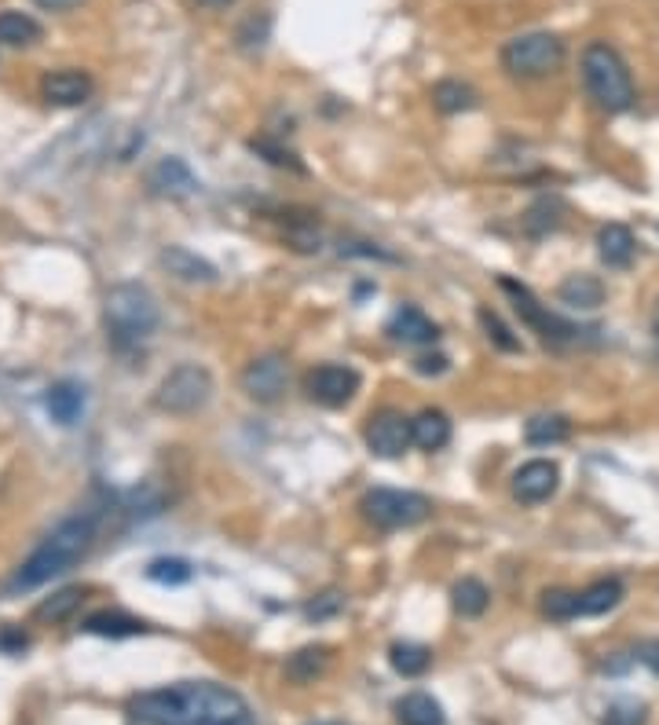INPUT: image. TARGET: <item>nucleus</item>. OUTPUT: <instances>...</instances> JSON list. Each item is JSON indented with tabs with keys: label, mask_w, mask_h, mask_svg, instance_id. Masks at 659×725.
<instances>
[{
	"label": "nucleus",
	"mask_w": 659,
	"mask_h": 725,
	"mask_svg": "<svg viewBox=\"0 0 659 725\" xmlns=\"http://www.w3.org/2000/svg\"><path fill=\"white\" fill-rule=\"evenodd\" d=\"M139 725H257L253 708L216 681H176L133 700Z\"/></svg>",
	"instance_id": "1"
},
{
	"label": "nucleus",
	"mask_w": 659,
	"mask_h": 725,
	"mask_svg": "<svg viewBox=\"0 0 659 725\" xmlns=\"http://www.w3.org/2000/svg\"><path fill=\"white\" fill-rule=\"evenodd\" d=\"M92 542H96V517L92 513H77V517L63 520L52 536H48L41 546L23 561V568L12 576L8 590L12 593L37 590V587H45V582L66 576L70 568H77V564L88 557Z\"/></svg>",
	"instance_id": "2"
},
{
	"label": "nucleus",
	"mask_w": 659,
	"mask_h": 725,
	"mask_svg": "<svg viewBox=\"0 0 659 725\" xmlns=\"http://www.w3.org/2000/svg\"><path fill=\"white\" fill-rule=\"evenodd\" d=\"M103 319L114 345L133 348L154 334L158 322H162V311H158V297L144 282H117L103 297Z\"/></svg>",
	"instance_id": "3"
},
{
	"label": "nucleus",
	"mask_w": 659,
	"mask_h": 725,
	"mask_svg": "<svg viewBox=\"0 0 659 725\" xmlns=\"http://www.w3.org/2000/svg\"><path fill=\"white\" fill-rule=\"evenodd\" d=\"M583 85H586V96L594 99V107L605 110V114H626L637 99L634 77H631V70H626L623 56H619L612 45H605V40L586 45Z\"/></svg>",
	"instance_id": "4"
},
{
	"label": "nucleus",
	"mask_w": 659,
	"mask_h": 725,
	"mask_svg": "<svg viewBox=\"0 0 659 725\" xmlns=\"http://www.w3.org/2000/svg\"><path fill=\"white\" fill-rule=\"evenodd\" d=\"M561 63H564V40L554 34H543V29L506 40V48H502L506 74L524 77V81L549 77Z\"/></svg>",
	"instance_id": "5"
},
{
	"label": "nucleus",
	"mask_w": 659,
	"mask_h": 725,
	"mask_svg": "<svg viewBox=\"0 0 659 725\" xmlns=\"http://www.w3.org/2000/svg\"><path fill=\"white\" fill-rule=\"evenodd\" d=\"M209 400H213V374L198 362L173 367L154 392L158 410H165V415H195Z\"/></svg>",
	"instance_id": "6"
},
{
	"label": "nucleus",
	"mask_w": 659,
	"mask_h": 725,
	"mask_svg": "<svg viewBox=\"0 0 659 725\" xmlns=\"http://www.w3.org/2000/svg\"><path fill=\"white\" fill-rule=\"evenodd\" d=\"M498 286H502V294H509L513 308L521 311V319L546 341V345H575L583 334H594V330H583V327H575V322H564L561 316H554L546 305H538V297L524 286V282L498 279Z\"/></svg>",
	"instance_id": "7"
},
{
	"label": "nucleus",
	"mask_w": 659,
	"mask_h": 725,
	"mask_svg": "<svg viewBox=\"0 0 659 725\" xmlns=\"http://www.w3.org/2000/svg\"><path fill=\"white\" fill-rule=\"evenodd\" d=\"M428 499L418 495V491H396V488H374L371 495L363 499V517L382 531H399L411 528V524H422L428 517Z\"/></svg>",
	"instance_id": "8"
},
{
	"label": "nucleus",
	"mask_w": 659,
	"mask_h": 725,
	"mask_svg": "<svg viewBox=\"0 0 659 725\" xmlns=\"http://www.w3.org/2000/svg\"><path fill=\"white\" fill-rule=\"evenodd\" d=\"M304 389L308 396L323 403V407H345L359 392V370L345 367V362H323V367H315L312 374L304 378Z\"/></svg>",
	"instance_id": "9"
},
{
	"label": "nucleus",
	"mask_w": 659,
	"mask_h": 725,
	"mask_svg": "<svg viewBox=\"0 0 659 725\" xmlns=\"http://www.w3.org/2000/svg\"><path fill=\"white\" fill-rule=\"evenodd\" d=\"M363 437H366V447H371L377 458H399L414 443L411 418H403L399 410H377V415L366 421Z\"/></svg>",
	"instance_id": "10"
},
{
	"label": "nucleus",
	"mask_w": 659,
	"mask_h": 725,
	"mask_svg": "<svg viewBox=\"0 0 659 725\" xmlns=\"http://www.w3.org/2000/svg\"><path fill=\"white\" fill-rule=\"evenodd\" d=\"M561 488V466L549 458H535L524 462L513 477V499L524 502V506H538V502H549Z\"/></svg>",
	"instance_id": "11"
},
{
	"label": "nucleus",
	"mask_w": 659,
	"mask_h": 725,
	"mask_svg": "<svg viewBox=\"0 0 659 725\" xmlns=\"http://www.w3.org/2000/svg\"><path fill=\"white\" fill-rule=\"evenodd\" d=\"M286 381H289V370H286L283 356H261V359H253L243 370V392H246L249 400H257V403L283 400Z\"/></svg>",
	"instance_id": "12"
},
{
	"label": "nucleus",
	"mask_w": 659,
	"mask_h": 725,
	"mask_svg": "<svg viewBox=\"0 0 659 725\" xmlns=\"http://www.w3.org/2000/svg\"><path fill=\"white\" fill-rule=\"evenodd\" d=\"M92 77L85 74V70H52V74H45L41 81V96L48 99V103L55 107H82L88 96H92Z\"/></svg>",
	"instance_id": "13"
},
{
	"label": "nucleus",
	"mask_w": 659,
	"mask_h": 725,
	"mask_svg": "<svg viewBox=\"0 0 659 725\" xmlns=\"http://www.w3.org/2000/svg\"><path fill=\"white\" fill-rule=\"evenodd\" d=\"M147 184H151L154 195H165V198H191L195 191H198L195 173L179 158H162V161H158L151 173H147Z\"/></svg>",
	"instance_id": "14"
},
{
	"label": "nucleus",
	"mask_w": 659,
	"mask_h": 725,
	"mask_svg": "<svg viewBox=\"0 0 659 725\" xmlns=\"http://www.w3.org/2000/svg\"><path fill=\"white\" fill-rule=\"evenodd\" d=\"M85 403H88V396H85L82 381H55V385L48 389V396H45L48 415H52V421H59V426H66V429L82 421Z\"/></svg>",
	"instance_id": "15"
},
{
	"label": "nucleus",
	"mask_w": 659,
	"mask_h": 725,
	"mask_svg": "<svg viewBox=\"0 0 659 725\" xmlns=\"http://www.w3.org/2000/svg\"><path fill=\"white\" fill-rule=\"evenodd\" d=\"M557 300L568 308H579V311H594L605 305V286L597 275L579 271V275H568L561 286H557Z\"/></svg>",
	"instance_id": "16"
},
{
	"label": "nucleus",
	"mask_w": 659,
	"mask_h": 725,
	"mask_svg": "<svg viewBox=\"0 0 659 725\" xmlns=\"http://www.w3.org/2000/svg\"><path fill=\"white\" fill-rule=\"evenodd\" d=\"M388 334H393L396 341H403V345H433V341L439 337V330L425 311L399 308L393 316V322H388Z\"/></svg>",
	"instance_id": "17"
},
{
	"label": "nucleus",
	"mask_w": 659,
	"mask_h": 725,
	"mask_svg": "<svg viewBox=\"0 0 659 725\" xmlns=\"http://www.w3.org/2000/svg\"><path fill=\"white\" fill-rule=\"evenodd\" d=\"M634 249H637V242L626 224H605L601 231H597V254H601L608 268H631Z\"/></svg>",
	"instance_id": "18"
},
{
	"label": "nucleus",
	"mask_w": 659,
	"mask_h": 725,
	"mask_svg": "<svg viewBox=\"0 0 659 725\" xmlns=\"http://www.w3.org/2000/svg\"><path fill=\"white\" fill-rule=\"evenodd\" d=\"M162 265L169 268V275H176L179 282H216V268L209 265L206 257L191 254L187 246H169L162 254Z\"/></svg>",
	"instance_id": "19"
},
{
	"label": "nucleus",
	"mask_w": 659,
	"mask_h": 725,
	"mask_svg": "<svg viewBox=\"0 0 659 725\" xmlns=\"http://www.w3.org/2000/svg\"><path fill=\"white\" fill-rule=\"evenodd\" d=\"M85 630L96 634V638H136V634H147L151 627H147L144 619L128 616V612H92V616L85 619Z\"/></svg>",
	"instance_id": "20"
},
{
	"label": "nucleus",
	"mask_w": 659,
	"mask_h": 725,
	"mask_svg": "<svg viewBox=\"0 0 659 725\" xmlns=\"http://www.w3.org/2000/svg\"><path fill=\"white\" fill-rule=\"evenodd\" d=\"M623 582L616 576L608 579H597L590 582L583 593H579V616H605V612H612L619 601H623Z\"/></svg>",
	"instance_id": "21"
},
{
	"label": "nucleus",
	"mask_w": 659,
	"mask_h": 725,
	"mask_svg": "<svg viewBox=\"0 0 659 725\" xmlns=\"http://www.w3.org/2000/svg\"><path fill=\"white\" fill-rule=\"evenodd\" d=\"M396 718L399 725H444V708L428 697V692H407L403 700L396 703Z\"/></svg>",
	"instance_id": "22"
},
{
	"label": "nucleus",
	"mask_w": 659,
	"mask_h": 725,
	"mask_svg": "<svg viewBox=\"0 0 659 725\" xmlns=\"http://www.w3.org/2000/svg\"><path fill=\"white\" fill-rule=\"evenodd\" d=\"M411 432L422 451H439L451 443V421H447L444 410H422V415L411 421Z\"/></svg>",
	"instance_id": "23"
},
{
	"label": "nucleus",
	"mask_w": 659,
	"mask_h": 725,
	"mask_svg": "<svg viewBox=\"0 0 659 725\" xmlns=\"http://www.w3.org/2000/svg\"><path fill=\"white\" fill-rule=\"evenodd\" d=\"M388 663H393V671L403 674V678H422V674L433 667V649L414 644V641H396L393 649H388Z\"/></svg>",
	"instance_id": "24"
},
{
	"label": "nucleus",
	"mask_w": 659,
	"mask_h": 725,
	"mask_svg": "<svg viewBox=\"0 0 659 725\" xmlns=\"http://www.w3.org/2000/svg\"><path fill=\"white\" fill-rule=\"evenodd\" d=\"M451 604H455V612H458V616L476 619V616H484V612H487V604H492V590H487L481 579L465 576V579H458V582H455V590H451Z\"/></svg>",
	"instance_id": "25"
},
{
	"label": "nucleus",
	"mask_w": 659,
	"mask_h": 725,
	"mask_svg": "<svg viewBox=\"0 0 659 725\" xmlns=\"http://www.w3.org/2000/svg\"><path fill=\"white\" fill-rule=\"evenodd\" d=\"M572 437V421L564 415H538L524 426V440L532 447H549V443H564Z\"/></svg>",
	"instance_id": "26"
},
{
	"label": "nucleus",
	"mask_w": 659,
	"mask_h": 725,
	"mask_svg": "<svg viewBox=\"0 0 659 725\" xmlns=\"http://www.w3.org/2000/svg\"><path fill=\"white\" fill-rule=\"evenodd\" d=\"M433 103H436V110H444V114H462V110L476 107V93L465 85V81L447 77V81H436Z\"/></svg>",
	"instance_id": "27"
},
{
	"label": "nucleus",
	"mask_w": 659,
	"mask_h": 725,
	"mask_svg": "<svg viewBox=\"0 0 659 725\" xmlns=\"http://www.w3.org/2000/svg\"><path fill=\"white\" fill-rule=\"evenodd\" d=\"M41 37V26L37 19H29L26 12H0V45L8 48H26Z\"/></svg>",
	"instance_id": "28"
},
{
	"label": "nucleus",
	"mask_w": 659,
	"mask_h": 725,
	"mask_svg": "<svg viewBox=\"0 0 659 725\" xmlns=\"http://www.w3.org/2000/svg\"><path fill=\"white\" fill-rule=\"evenodd\" d=\"M326 660H330V652L323 649V644H308V649H301V652H294V656L286 660V678L289 681H315L319 674L326 671Z\"/></svg>",
	"instance_id": "29"
},
{
	"label": "nucleus",
	"mask_w": 659,
	"mask_h": 725,
	"mask_svg": "<svg viewBox=\"0 0 659 725\" xmlns=\"http://www.w3.org/2000/svg\"><path fill=\"white\" fill-rule=\"evenodd\" d=\"M561 213H564V201L561 198H538L535 206L524 213V231L532 238H543L557 224H561Z\"/></svg>",
	"instance_id": "30"
},
{
	"label": "nucleus",
	"mask_w": 659,
	"mask_h": 725,
	"mask_svg": "<svg viewBox=\"0 0 659 725\" xmlns=\"http://www.w3.org/2000/svg\"><path fill=\"white\" fill-rule=\"evenodd\" d=\"M543 616L554 623H568L579 616V593L575 590H546L543 593Z\"/></svg>",
	"instance_id": "31"
},
{
	"label": "nucleus",
	"mask_w": 659,
	"mask_h": 725,
	"mask_svg": "<svg viewBox=\"0 0 659 725\" xmlns=\"http://www.w3.org/2000/svg\"><path fill=\"white\" fill-rule=\"evenodd\" d=\"M77 604H82V590H77V587L59 590V593H52V598H48V601H41V609H37V619H52V623H59V619L74 616Z\"/></svg>",
	"instance_id": "32"
},
{
	"label": "nucleus",
	"mask_w": 659,
	"mask_h": 725,
	"mask_svg": "<svg viewBox=\"0 0 659 725\" xmlns=\"http://www.w3.org/2000/svg\"><path fill=\"white\" fill-rule=\"evenodd\" d=\"M476 319H481L484 334L492 337L495 345L502 348V352H521V337H517L513 330H509L506 322L498 319V311H492V308H481V311H476Z\"/></svg>",
	"instance_id": "33"
},
{
	"label": "nucleus",
	"mask_w": 659,
	"mask_h": 725,
	"mask_svg": "<svg viewBox=\"0 0 659 725\" xmlns=\"http://www.w3.org/2000/svg\"><path fill=\"white\" fill-rule=\"evenodd\" d=\"M147 576H151L154 582H165V587H179V582L191 579V564L179 561V557H162V561H151Z\"/></svg>",
	"instance_id": "34"
},
{
	"label": "nucleus",
	"mask_w": 659,
	"mask_h": 725,
	"mask_svg": "<svg viewBox=\"0 0 659 725\" xmlns=\"http://www.w3.org/2000/svg\"><path fill=\"white\" fill-rule=\"evenodd\" d=\"M648 722V711L645 703L637 700H616L612 708L605 711V725H645Z\"/></svg>",
	"instance_id": "35"
},
{
	"label": "nucleus",
	"mask_w": 659,
	"mask_h": 725,
	"mask_svg": "<svg viewBox=\"0 0 659 725\" xmlns=\"http://www.w3.org/2000/svg\"><path fill=\"white\" fill-rule=\"evenodd\" d=\"M253 150L257 155H268V161L272 165H289V169H301V161H297L289 150H283V147H275L272 139H253Z\"/></svg>",
	"instance_id": "36"
},
{
	"label": "nucleus",
	"mask_w": 659,
	"mask_h": 725,
	"mask_svg": "<svg viewBox=\"0 0 659 725\" xmlns=\"http://www.w3.org/2000/svg\"><path fill=\"white\" fill-rule=\"evenodd\" d=\"M334 612H341V598H337V593H323V598H315L312 604H308L304 616L308 619H326V616H334Z\"/></svg>",
	"instance_id": "37"
},
{
	"label": "nucleus",
	"mask_w": 659,
	"mask_h": 725,
	"mask_svg": "<svg viewBox=\"0 0 659 725\" xmlns=\"http://www.w3.org/2000/svg\"><path fill=\"white\" fill-rule=\"evenodd\" d=\"M447 362H451V359H447V356H439V352H436V356H422V359H414V370H418V374H433V378H436V374H444V370H447Z\"/></svg>",
	"instance_id": "38"
},
{
	"label": "nucleus",
	"mask_w": 659,
	"mask_h": 725,
	"mask_svg": "<svg viewBox=\"0 0 659 725\" xmlns=\"http://www.w3.org/2000/svg\"><path fill=\"white\" fill-rule=\"evenodd\" d=\"M637 660H642L645 667L659 678V641H645L642 649H637Z\"/></svg>",
	"instance_id": "39"
},
{
	"label": "nucleus",
	"mask_w": 659,
	"mask_h": 725,
	"mask_svg": "<svg viewBox=\"0 0 659 725\" xmlns=\"http://www.w3.org/2000/svg\"><path fill=\"white\" fill-rule=\"evenodd\" d=\"M37 8H45V12H70V8H77L82 0H34Z\"/></svg>",
	"instance_id": "40"
},
{
	"label": "nucleus",
	"mask_w": 659,
	"mask_h": 725,
	"mask_svg": "<svg viewBox=\"0 0 659 725\" xmlns=\"http://www.w3.org/2000/svg\"><path fill=\"white\" fill-rule=\"evenodd\" d=\"M202 4H206V8H227L232 0H202Z\"/></svg>",
	"instance_id": "41"
},
{
	"label": "nucleus",
	"mask_w": 659,
	"mask_h": 725,
	"mask_svg": "<svg viewBox=\"0 0 659 725\" xmlns=\"http://www.w3.org/2000/svg\"><path fill=\"white\" fill-rule=\"evenodd\" d=\"M656 334H659V305H656Z\"/></svg>",
	"instance_id": "42"
},
{
	"label": "nucleus",
	"mask_w": 659,
	"mask_h": 725,
	"mask_svg": "<svg viewBox=\"0 0 659 725\" xmlns=\"http://www.w3.org/2000/svg\"><path fill=\"white\" fill-rule=\"evenodd\" d=\"M315 725H341V722H315Z\"/></svg>",
	"instance_id": "43"
}]
</instances>
